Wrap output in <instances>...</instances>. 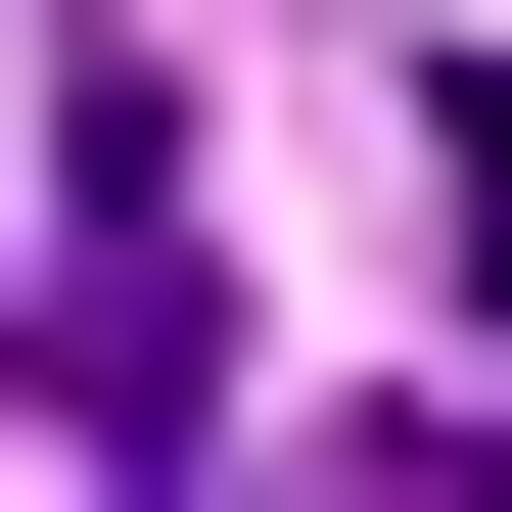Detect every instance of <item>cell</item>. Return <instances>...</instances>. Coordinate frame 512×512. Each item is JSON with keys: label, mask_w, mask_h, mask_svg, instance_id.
Returning a JSON list of instances; mask_svg holds the SVG:
<instances>
[{"label": "cell", "mask_w": 512, "mask_h": 512, "mask_svg": "<svg viewBox=\"0 0 512 512\" xmlns=\"http://www.w3.org/2000/svg\"><path fill=\"white\" fill-rule=\"evenodd\" d=\"M373 512H512V419H419V466H373Z\"/></svg>", "instance_id": "6da1fadb"}, {"label": "cell", "mask_w": 512, "mask_h": 512, "mask_svg": "<svg viewBox=\"0 0 512 512\" xmlns=\"http://www.w3.org/2000/svg\"><path fill=\"white\" fill-rule=\"evenodd\" d=\"M0 419H47V373H0Z\"/></svg>", "instance_id": "7a4b0ae2"}]
</instances>
